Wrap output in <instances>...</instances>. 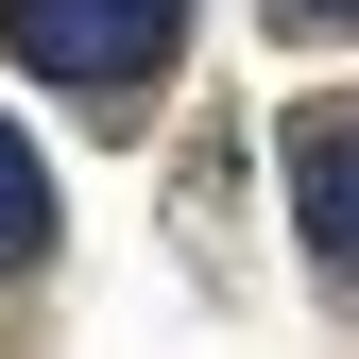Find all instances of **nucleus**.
Here are the masks:
<instances>
[{"label": "nucleus", "mask_w": 359, "mask_h": 359, "mask_svg": "<svg viewBox=\"0 0 359 359\" xmlns=\"http://www.w3.org/2000/svg\"><path fill=\"white\" fill-rule=\"evenodd\" d=\"M274 171H291V240H308V257H325V274H342V291H359V103H308Z\"/></svg>", "instance_id": "nucleus-2"}, {"label": "nucleus", "mask_w": 359, "mask_h": 359, "mask_svg": "<svg viewBox=\"0 0 359 359\" xmlns=\"http://www.w3.org/2000/svg\"><path fill=\"white\" fill-rule=\"evenodd\" d=\"M274 34H359V0H274Z\"/></svg>", "instance_id": "nucleus-4"}, {"label": "nucleus", "mask_w": 359, "mask_h": 359, "mask_svg": "<svg viewBox=\"0 0 359 359\" xmlns=\"http://www.w3.org/2000/svg\"><path fill=\"white\" fill-rule=\"evenodd\" d=\"M52 257V171H34V137L0 120V274H34Z\"/></svg>", "instance_id": "nucleus-3"}, {"label": "nucleus", "mask_w": 359, "mask_h": 359, "mask_svg": "<svg viewBox=\"0 0 359 359\" xmlns=\"http://www.w3.org/2000/svg\"><path fill=\"white\" fill-rule=\"evenodd\" d=\"M0 52L34 86H154L189 52V0H0Z\"/></svg>", "instance_id": "nucleus-1"}]
</instances>
